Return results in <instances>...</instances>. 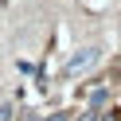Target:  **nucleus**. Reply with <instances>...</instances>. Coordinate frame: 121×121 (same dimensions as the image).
Here are the masks:
<instances>
[{
  "mask_svg": "<svg viewBox=\"0 0 121 121\" xmlns=\"http://www.w3.org/2000/svg\"><path fill=\"white\" fill-rule=\"evenodd\" d=\"M94 59H98V51H94V47H82L78 55H74L70 63H66V74H82L86 66H94Z\"/></svg>",
  "mask_w": 121,
  "mask_h": 121,
  "instance_id": "obj_1",
  "label": "nucleus"
}]
</instances>
